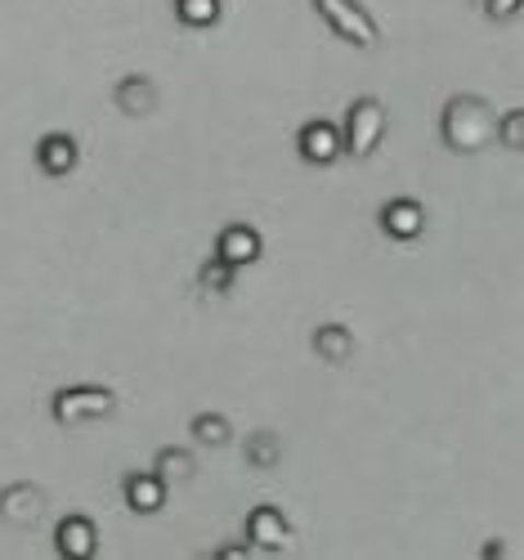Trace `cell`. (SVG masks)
Here are the masks:
<instances>
[{
    "label": "cell",
    "mask_w": 524,
    "mask_h": 560,
    "mask_svg": "<svg viewBox=\"0 0 524 560\" xmlns=\"http://www.w3.org/2000/svg\"><path fill=\"white\" fill-rule=\"evenodd\" d=\"M493 126H498V113L485 95H470V90H462V95H449L444 100V113H440V139L449 153H485L493 144Z\"/></svg>",
    "instance_id": "6da1fadb"
},
{
    "label": "cell",
    "mask_w": 524,
    "mask_h": 560,
    "mask_svg": "<svg viewBox=\"0 0 524 560\" xmlns=\"http://www.w3.org/2000/svg\"><path fill=\"white\" fill-rule=\"evenodd\" d=\"M386 130H391V113L376 95H359L346 117H341V158L350 162H368L381 144H386Z\"/></svg>",
    "instance_id": "7a4b0ae2"
},
{
    "label": "cell",
    "mask_w": 524,
    "mask_h": 560,
    "mask_svg": "<svg viewBox=\"0 0 524 560\" xmlns=\"http://www.w3.org/2000/svg\"><path fill=\"white\" fill-rule=\"evenodd\" d=\"M310 5L323 19V27L337 40H346L350 50L368 55V50H376V45H381V23L368 14L363 0H310Z\"/></svg>",
    "instance_id": "3957f363"
},
{
    "label": "cell",
    "mask_w": 524,
    "mask_h": 560,
    "mask_svg": "<svg viewBox=\"0 0 524 560\" xmlns=\"http://www.w3.org/2000/svg\"><path fill=\"white\" fill-rule=\"evenodd\" d=\"M117 412V390L113 386H94V382H77L50 395V417L59 427H90L104 422Z\"/></svg>",
    "instance_id": "277c9868"
},
{
    "label": "cell",
    "mask_w": 524,
    "mask_h": 560,
    "mask_svg": "<svg viewBox=\"0 0 524 560\" xmlns=\"http://www.w3.org/2000/svg\"><path fill=\"white\" fill-rule=\"evenodd\" d=\"M243 534H247L252 551H288L292 547V521L278 502H256L243 521Z\"/></svg>",
    "instance_id": "5b68a950"
},
{
    "label": "cell",
    "mask_w": 524,
    "mask_h": 560,
    "mask_svg": "<svg viewBox=\"0 0 524 560\" xmlns=\"http://www.w3.org/2000/svg\"><path fill=\"white\" fill-rule=\"evenodd\" d=\"M45 511H50V498H45V489L32 480H14V485L0 489V525L32 529L45 521Z\"/></svg>",
    "instance_id": "8992f818"
},
{
    "label": "cell",
    "mask_w": 524,
    "mask_h": 560,
    "mask_svg": "<svg viewBox=\"0 0 524 560\" xmlns=\"http://www.w3.org/2000/svg\"><path fill=\"white\" fill-rule=\"evenodd\" d=\"M211 256H220V260L233 265V269H247V265H256V260L265 256V238H260L256 224L229 220V224L216 233V252H211Z\"/></svg>",
    "instance_id": "52a82bcc"
},
{
    "label": "cell",
    "mask_w": 524,
    "mask_h": 560,
    "mask_svg": "<svg viewBox=\"0 0 524 560\" xmlns=\"http://www.w3.org/2000/svg\"><path fill=\"white\" fill-rule=\"evenodd\" d=\"M296 153H301V162H310V166L341 162V126L327 121V117H310V121L296 130Z\"/></svg>",
    "instance_id": "ba28073f"
},
{
    "label": "cell",
    "mask_w": 524,
    "mask_h": 560,
    "mask_svg": "<svg viewBox=\"0 0 524 560\" xmlns=\"http://www.w3.org/2000/svg\"><path fill=\"white\" fill-rule=\"evenodd\" d=\"M376 229L395 243H417L426 233V207L417 198H391L376 207Z\"/></svg>",
    "instance_id": "9c48e42d"
},
{
    "label": "cell",
    "mask_w": 524,
    "mask_h": 560,
    "mask_svg": "<svg viewBox=\"0 0 524 560\" xmlns=\"http://www.w3.org/2000/svg\"><path fill=\"white\" fill-rule=\"evenodd\" d=\"M55 551L68 560H90L100 551V525H94L85 511H68V516L55 525Z\"/></svg>",
    "instance_id": "30bf717a"
},
{
    "label": "cell",
    "mask_w": 524,
    "mask_h": 560,
    "mask_svg": "<svg viewBox=\"0 0 524 560\" xmlns=\"http://www.w3.org/2000/svg\"><path fill=\"white\" fill-rule=\"evenodd\" d=\"M121 498L135 516H158L171 498V485L158 476V471H126L121 476Z\"/></svg>",
    "instance_id": "8fae6325"
},
{
    "label": "cell",
    "mask_w": 524,
    "mask_h": 560,
    "mask_svg": "<svg viewBox=\"0 0 524 560\" xmlns=\"http://www.w3.org/2000/svg\"><path fill=\"white\" fill-rule=\"evenodd\" d=\"M81 162V144H77V135L68 130H50V135H40L36 139V166L50 175V179H63L72 175Z\"/></svg>",
    "instance_id": "7c38bea8"
},
{
    "label": "cell",
    "mask_w": 524,
    "mask_h": 560,
    "mask_svg": "<svg viewBox=\"0 0 524 560\" xmlns=\"http://www.w3.org/2000/svg\"><path fill=\"white\" fill-rule=\"evenodd\" d=\"M113 104H117L126 117H149V113L158 108V85H153V77L126 72V77L113 85Z\"/></svg>",
    "instance_id": "4fadbf2b"
},
{
    "label": "cell",
    "mask_w": 524,
    "mask_h": 560,
    "mask_svg": "<svg viewBox=\"0 0 524 560\" xmlns=\"http://www.w3.org/2000/svg\"><path fill=\"white\" fill-rule=\"evenodd\" d=\"M310 346H314V354H318L323 363L341 368V363H350V354H354V332L346 328V323H318L314 337H310Z\"/></svg>",
    "instance_id": "5bb4252c"
},
{
    "label": "cell",
    "mask_w": 524,
    "mask_h": 560,
    "mask_svg": "<svg viewBox=\"0 0 524 560\" xmlns=\"http://www.w3.org/2000/svg\"><path fill=\"white\" fill-rule=\"evenodd\" d=\"M153 471H158L166 485H184V480L198 476V457L188 453V448H179V444H166V448H158V457H153Z\"/></svg>",
    "instance_id": "9a60e30c"
},
{
    "label": "cell",
    "mask_w": 524,
    "mask_h": 560,
    "mask_svg": "<svg viewBox=\"0 0 524 560\" xmlns=\"http://www.w3.org/2000/svg\"><path fill=\"white\" fill-rule=\"evenodd\" d=\"M188 435H194V444H202V448H224L233 440V422L224 412H198L194 422H188Z\"/></svg>",
    "instance_id": "2e32d148"
},
{
    "label": "cell",
    "mask_w": 524,
    "mask_h": 560,
    "mask_svg": "<svg viewBox=\"0 0 524 560\" xmlns=\"http://www.w3.org/2000/svg\"><path fill=\"white\" fill-rule=\"evenodd\" d=\"M171 10H175V19H179L184 27L207 32V27H216V23H220L224 0H171Z\"/></svg>",
    "instance_id": "e0dca14e"
},
{
    "label": "cell",
    "mask_w": 524,
    "mask_h": 560,
    "mask_svg": "<svg viewBox=\"0 0 524 560\" xmlns=\"http://www.w3.org/2000/svg\"><path fill=\"white\" fill-rule=\"evenodd\" d=\"M243 457H247V466H256V471H273L282 462V440L273 431H252L243 440Z\"/></svg>",
    "instance_id": "ac0fdd59"
},
{
    "label": "cell",
    "mask_w": 524,
    "mask_h": 560,
    "mask_svg": "<svg viewBox=\"0 0 524 560\" xmlns=\"http://www.w3.org/2000/svg\"><path fill=\"white\" fill-rule=\"evenodd\" d=\"M233 283H237V269H233V265H224L220 256L202 260V269H198V288H202L207 296H224V292H233Z\"/></svg>",
    "instance_id": "d6986e66"
},
{
    "label": "cell",
    "mask_w": 524,
    "mask_h": 560,
    "mask_svg": "<svg viewBox=\"0 0 524 560\" xmlns=\"http://www.w3.org/2000/svg\"><path fill=\"white\" fill-rule=\"evenodd\" d=\"M493 139L511 153H524V108H506L493 126Z\"/></svg>",
    "instance_id": "ffe728a7"
},
{
    "label": "cell",
    "mask_w": 524,
    "mask_h": 560,
    "mask_svg": "<svg viewBox=\"0 0 524 560\" xmlns=\"http://www.w3.org/2000/svg\"><path fill=\"white\" fill-rule=\"evenodd\" d=\"M520 5H524V0H480V10H485L489 23H511L520 14Z\"/></svg>",
    "instance_id": "44dd1931"
},
{
    "label": "cell",
    "mask_w": 524,
    "mask_h": 560,
    "mask_svg": "<svg viewBox=\"0 0 524 560\" xmlns=\"http://www.w3.org/2000/svg\"><path fill=\"white\" fill-rule=\"evenodd\" d=\"M247 551H252L247 538H243V542H220V547H216V560H247Z\"/></svg>",
    "instance_id": "7402d4cb"
},
{
    "label": "cell",
    "mask_w": 524,
    "mask_h": 560,
    "mask_svg": "<svg viewBox=\"0 0 524 560\" xmlns=\"http://www.w3.org/2000/svg\"><path fill=\"white\" fill-rule=\"evenodd\" d=\"M502 556H506V542H498V538H489L480 547V560H502Z\"/></svg>",
    "instance_id": "603a6c76"
}]
</instances>
